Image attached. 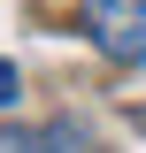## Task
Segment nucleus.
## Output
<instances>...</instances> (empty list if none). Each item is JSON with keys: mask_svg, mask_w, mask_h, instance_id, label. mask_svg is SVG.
<instances>
[{"mask_svg": "<svg viewBox=\"0 0 146 153\" xmlns=\"http://www.w3.org/2000/svg\"><path fill=\"white\" fill-rule=\"evenodd\" d=\"M85 38L123 69H146V0H85Z\"/></svg>", "mask_w": 146, "mask_h": 153, "instance_id": "1", "label": "nucleus"}, {"mask_svg": "<svg viewBox=\"0 0 146 153\" xmlns=\"http://www.w3.org/2000/svg\"><path fill=\"white\" fill-rule=\"evenodd\" d=\"M8 153H92V130L69 123V115H54V123H23V130H8Z\"/></svg>", "mask_w": 146, "mask_h": 153, "instance_id": "2", "label": "nucleus"}, {"mask_svg": "<svg viewBox=\"0 0 146 153\" xmlns=\"http://www.w3.org/2000/svg\"><path fill=\"white\" fill-rule=\"evenodd\" d=\"M16 92H23V76H16V61H8V54H0V115H8V107H16Z\"/></svg>", "mask_w": 146, "mask_h": 153, "instance_id": "3", "label": "nucleus"}]
</instances>
